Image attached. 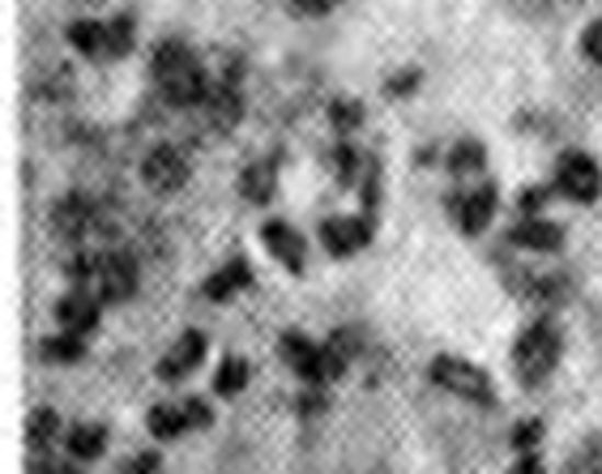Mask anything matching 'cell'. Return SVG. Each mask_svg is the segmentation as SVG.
<instances>
[{"label":"cell","instance_id":"1","mask_svg":"<svg viewBox=\"0 0 602 474\" xmlns=\"http://www.w3.org/2000/svg\"><path fill=\"white\" fill-rule=\"evenodd\" d=\"M155 81H159V90L167 94V103H175V108H197V103H205V94H209L197 56L180 40L159 43V52H155Z\"/></svg>","mask_w":602,"mask_h":474},{"label":"cell","instance_id":"2","mask_svg":"<svg viewBox=\"0 0 602 474\" xmlns=\"http://www.w3.org/2000/svg\"><path fill=\"white\" fill-rule=\"evenodd\" d=\"M513 359H518V372H522L525 385L547 381V372H552L556 359H560V334L552 329V320H534L522 338H518Z\"/></svg>","mask_w":602,"mask_h":474},{"label":"cell","instance_id":"3","mask_svg":"<svg viewBox=\"0 0 602 474\" xmlns=\"http://www.w3.org/2000/svg\"><path fill=\"white\" fill-rule=\"evenodd\" d=\"M432 381H436L441 390H448V394L475 402V406H491V402H496V390H491L487 372L475 368L470 359H457V356L432 359Z\"/></svg>","mask_w":602,"mask_h":474},{"label":"cell","instance_id":"4","mask_svg":"<svg viewBox=\"0 0 602 474\" xmlns=\"http://www.w3.org/2000/svg\"><path fill=\"white\" fill-rule=\"evenodd\" d=\"M556 184H560L564 198H572V201H599V193H602L599 162H594L590 155H581V150L564 155L560 158V171H556Z\"/></svg>","mask_w":602,"mask_h":474},{"label":"cell","instance_id":"5","mask_svg":"<svg viewBox=\"0 0 602 474\" xmlns=\"http://www.w3.org/2000/svg\"><path fill=\"white\" fill-rule=\"evenodd\" d=\"M141 180L155 189V193H175V189H184V180H189V162L184 155L175 150V146H155L146 162H141Z\"/></svg>","mask_w":602,"mask_h":474},{"label":"cell","instance_id":"6","mask_svg":"<svg viewBox=\"0 0 602 474\" xmlns=\"http://www.w3.org/2000/svg\"><path fill=\"white\" fill-rule=\"evenodd\" d=\"M282 359L308 381V385H321L329 381V368H325V347L308 342L304 334H282Z\"/></svg>","mask_w":602,"mask_h":474},{"label":"cell","instance_id":"7","mask_svg":"<svg viewBox=\"0 0 602 474\" xmlns=\"http://www.w3.org/2000/svg\"><path fill=\"white\" fill-rule=\"evenodd\" d=\"M99 295L103 300H128L137 291V261L128 252H107L99 261Z\"/></svg>","mask_w":602,"mask_h":474},{"label":"cell","instance_id":"8","mask_svg":"<svg viewBox=\"0 0 602 474\" xmlns=\"http://www.w3.org/2000/svg\"><path fill=\"white\" fill-rule=\"evenodd\" d=\"M367 236H372L367 218H325L321 223V244L333 252V257L360 252L363 244H367Z\"/></svg>","mask_w":602,"mask_h":474},{"label":"cell","instance_id":"9","mask_svg":"<svg viewBox=\"0 0 602 474\" xmlns=\"http://www.w3.org/2000/svg\"><path fill=\"white\" fill-rule=\"evenodd\" d=\"M261 239H265V248L274 252V261H282L291 274H299V270H304V239L295 236V227H291V223L270 218V223L261 227Z\"/></svg>","mask_w":602,"mask_h":474},{"label":"cell","instance_id":"10","mask_svg":"<svg viewBox=\"0 0 602 474\" xmlns=\"http://www.w3.org/2000/svg\"><path fill=\"white\" fill-rule=\"evenodd\" d=\"M201 359H205V334H197V329H189L167 356H162L159 363V376L162 381H180V376H189L193 368H197Z\"/></svg>","mask_w":602,"mask_h":474},{"label":"cell","instance_id":"11","mask_svg":"<svg viewBox=\"0 0 602 474\" xmlns=\"http://www.w3.org/2000/svg\"><path fill=\"white\" fill-rule=\"evenodd\" d=\"M205 116H209V124L214 128H231L236 120H240L243 103H240V90L231 86V81H218V86H209V94H205Z\"/></svg>","mask_w":602,"mask_h":474},{"label":"cell","instance_id":"12","mask_svg":"<svg viewBox=\"0 0 602 474\" xmlns=\"http://www.w3.org/2000/svg\"><path fill=\"white\" fill-rule=\"evenodd\" d=\"M56 320H60V329H65V334H78V338H86V334L99 325V304H94V300H86V295H69V300H60V304H56Z\"/></svg>","mask_w":602,"mask_h":474},{"label":"cell","instance_id":"13","mask_svg":"<svg viewBox=\"0 0 602 474\" xmlns=\"http://www.w3.org/2000/svg\"><path fill=\"white\" fill-rule=\"evenodd\" d=\"M491 214H496V189H491V184H482L479 193L457 201V218H462V232H466V236H479L482 227L491 223Z\"/></svg>","mask_w":602,"mask_h":474},{"label":"cell","instance_id":"14","mask_svg":"<svg viewBox=\"0 0 602 474\" xmlns=\"http://www.w3.org/2000/svg\"><path fill=\"white\" fill-rule=\"evenodd\" d=\"M513 244H522L530 252H556L560 248V227L543 223V218H525L522 227H513Z\"/></svg>","mask_w":602,"mask_h":474},{"label":"cell","instance_id":"15","mask_svg":"<svg viewBox=\"0 0 602 474\" xmlns=\"http://www.w3.org/2000/svg\"><path fill=\"white\" fill-rule=\"evenodd\" d=\"M240 193L252 201V205H265V201L274 198V167H270V162H252L240 176Z\"/></svg>","mask_w":602,"mask_h":474},{"label":"cell","instance_id":"16","mask_svg":"<svg viewBox=\"0 0 602 474\" xmlns=\"http://www.w3.org/2000/svg\"><path fill=\"white\" fill-rule=\"evenodd\" d=\"M248 282H252V270H248L243 261H231L227 270H218V274H214L209 282H205V295L223 304V300H227L231 291H240V286H248Z\"/></svg>","mask_w":602,"mask_h":474},{"label":"cell","instance_id":"17","mask_svg":"<svg viewBox=\"0 0 602 474\" xmlns=\"http://www.w3.org/2000/svg\"><path fill=\"white\" fill-rule=\"evenodd\" d=\"M56 227L69 239H78L86 227H90V201L86 198H65L56 205Z\"/></svg>","mask_w":602,"mask_h":474},{"label":"cell","instance_id":"18","mask_svg":"<svg viewBox=\"0 0 602 474\" xmlns=\"http://www.w3.org/2000/svg\"><path fill=\"white\" fill-rule=\"evenodd\" d=\"M146 424H150V432L159 436V440H171V436H180V432H189V428H193L184 406H155Z\"/></svg>","mask_w":602,"mask_h":474},{"label":"cell","instance_id":"19","mask_svg":"<svg viewBox=\"0 0 602 474\" xmlns=\"http://www.w3.org/2000/svg\"><path fill=\"white\" fill-rule=\"evenodd\" d=\"M69 43L78 47L81 56H99V52H107V26H99V22H73V26H69Z\"/></svg>","mask_w":602,"mask_h":474},{"label":"cell","instance_id":"20","mask_svg":"<svg viewBox=\"0 0 602 474\" xmlns=\"http://www.w3.org/2000/svg\"><path fill=\"white\" fill-rule=\"evenodd\" d=\"M69 453L81 458V462H94V458L103 453V428H94V424H78V428L69 432Z\"/></svg>","mask_w":602,"mask_h":474},{"label":"cell","instance_id":"21","mask_svg":"<svg viewBox=\"0 0 602 474\" xmlns=\"http://www.w3.org/2000/svg\"><path fill=\"white\" fill-rule=\"evenodd\" d=\"M355 356V338L342 329V334H333L329 342H325V368H329V376H342L347 372V363Z\"/></svg>","mask_w":602,"mask_h":474},{"label":"cell","instance_id":"22","mask_svg":"<svg viewBox=\"0 0 602 474\" xmlns=\"http://www.w3.org/2000/svg\"><path fill=\"white\" fill-rule=\"evenodd\" d=\"M243 385H248V363H243V359H227V363L218 368V376H214V394L236 397Z\"/></svg>","mask_w":602,"mask_h":474},{"label":"cell","instance_id":"23","mask_svg":"<svg viewBox=\"0 0 602 474\" xmlns=\"http://www.w3.org/2000/svg\"><path fill=\"white\" fill-rule=\"evenodd\" d=\"M86 356V342L78 334H56L43 342V359H56V363H73V359Z\"/></svg>","mask_w":602,"mask_h":474},{"label":"cell","instance_id":"24","mask_svg":"<svg viewBox=\"0 0 602 474\" xmlns=\"http://www.w3.org/2000/svg\"><path fill=\"white\" fill-rule=\"evenodd\" d=\"M107 52H112V56H128V52H133V18H128V13H121V18L107 26Z\"/></svg>","mask_w":602,"mask_h":474},{"label":"cell","instance_id":"25","mask_svg":"<svg viewBox=\"0 0 602 474\" xmlns=\"http://www.w3.org/2000/svg\"><path fill=\"white\" fill-rule=\"evenodd\" d=\"M448 162H453V171H479L482 167V146L479 142H457V146H453V155H448Z\"/></svg>","mask_w":602,"mask_h":474},{"label":"cell","instance_id":"26","mask_svg":"<svg viewBox=\"0 0 602 474\" xmlns=\"http://www.w3.org/2000/svg\"><path fill=\"white\" fill-rule=\"evenodd\" d=\"M338 180L342 184H355L360 180V155L351 146H338Z\"/></svg>","mask_w":602,"mask_h":474},{"label":"cell","instance_id":"27","mask_svg":"<svg viewBox=\"0 0 602 474\" xmlns=\"http://www.w3.org/2000/svg\"><path fill=\"white\" fill-rule=\"evenodd\" d=\"M52 432H56V415H52L47 406H39V410L31 415V440H35V444H43V440H47Z\"/></svg>","mask_w":602,"mask_h":474},{"label":"cell","instance_id":"28","mask_svg":"<svg viewBox=\"0 0 602 474\" xmlns=\"http://www.w3.org/2000/svg\"><path fill=\"white\" fill-rule=\"evenodd\" d=\"M538 436H543V424H538V419H525V424L513 428V444H518V449H534Z\"/></svg>","mask_w":602,"mask_h":474},{"label":"cell","instance_id":"29","mask_svg":"<svg viewBox=\"0 0 602 474\" xmlns=\"http://www.w3.org/2000/svg\"><path fill=\"white\" fill-rule=\"evenodd\" d=\"M581 47H586V56H590L594 65H602V22H590V26H586Z\"/></svg>","mask_w":602,"mask_h":474},{"label":"cell","instance_id":"30","mask_svg":"<svg viewBox=\"0 0 602 474\" xmlns=\"http://www.w3.org/2000/svg\"><path fill=\"white\" fill-rule=\"evenodd\" d=\"M333 4H342V0H291V9H295L299 18H321Z\"/></svg>","mask_w":602,"mask_h":474},{"label":"cell","instance_id":"31","mask_svg":"<svg viewBox=\"0 0 602 474\" xmlns=\"http://www.w3.org/2000/svg\"><path fill=\"white\" fill-rule=\"evenodd\" d=\"M184 410H189V424H193V428H205V424H209V410H205V402H201V397H189V402H184Z\"/></svg>","mask_w":602,"mask_h":474},{"label":"cell","instance_id":"32","mask_svg":"<svg viewBox=\"0 0 602 474\" xmlns=\"http://www.w3.org/2000/svg\"><path fill=\"white\" fill-rule=\"evenodd\" d=\"M360 108H351V103H338L333 108V120H338V128H351V124H360Z\"/></svg>","mask_w":602,"mask_h":474},{"label":"cell","instance_id":"33","mask_svg":"<svg viewBox=\"0 0 602 474\" xmlns=\"http://www.w3.org/2000/svg\"><path fill=\"white\" fill-rule=\"evenodd\" d=\"M518 205H522V214H534V210L543 205V189H522V198H518Z\"/></svg>","mask_w":602,"mask_h":474},{"label":"cell","instance_id":"34","mask_svg":"<svg viewBox=\"0 0 602 474\" xmlns=\"http://www.w3.org/2000/svg\"><path fill=\"white\" fill-rule=\"evenodd\" d=\"M155 466H159V458H155V453H141V458L128 466V474H150Z\"/></svg>","mask_w":602,"mask_h":474},{"label":"cell","instance_id":"35","mask_svg":"<svg viewBox=\"0 0 602 474\" xmlns=\"http://www.w3.org/2000/svg\"><path fill=\"white\" fill-rule=\"evenodd\" d=\"M513 474H538V458H522V462H518V471Z\"/></svg>","mask_w":602,"mask_h":474}]
</instances>
